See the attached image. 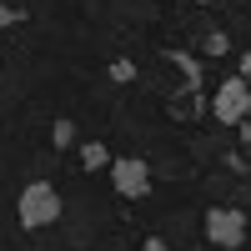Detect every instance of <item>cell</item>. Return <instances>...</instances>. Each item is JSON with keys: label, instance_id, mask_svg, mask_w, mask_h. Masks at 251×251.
I'll use <instances>...</instances> for the list:
<instances>
[{"label": "cell", "instance_id": "8fae6325", "mask_svg": "<svg viewBox=\"0 0 251 251\" xmlns=\"http://www.w3.org/2000/svg\"><path fill=\"white\" fill-rule=\"evenodd\" d=\"M241 80H251V55H241Z\"/></svg>", "mask_w": 251, "mask_h": 251}, {"label": "cell", "instance_id": "3957f363", "mask_svg": "<svg viewBox=\"0 0 251 251\" xmlns=\"http://www.w3.org/2000/svg\"><path fill=\"white\" fill-rule=\"evenodd\" d=\"M206 236H211V246H221V251H236L246 241V216L236 206H211V211H206Z\"/></svg>", "mask_w": 251, "mask_h": 251}, {"label": "cell", "instance_id": "7a4b0ae2", "mask_svg": "<svg viewBox=\"0 0 251 251\" xmlns=\"http://www.w3.org/2000/svg\"><path fill=\"white\" fill-rule=\"evenodd\" d=\"M111 186H116L126 201L151 196V166H146L141 156H116V161H111Z\"/></svg>", "mask_w": 251, "mask_h": 251}, {"label": "cell", "instance_id": "6da1fadb", "mask_svg": "<svg viewBox=\"0 0 251 251\" xmlns=\"http://www.w3.org/2000/svg\"><path fill=\"white\" fill-rule=\"evenodd\" d=\"M15 211H20V226H25V231H40V226L60 221V196H55V186H50V181H30L25 191H20V201H15Z\"/></svg>", "mask_w": 251, "mask_h": 251}, {"label": "cell", "instance_id": "5b68a950", "mask_svg": "<svg viewBox=\"0 0 251 251\" xmlns=\"http://www.w3.org/2000/svg\"><path fill=\"white\" fill-rule=\"evenodd\" d=\"M80 166H86V171H100V166H111V151L100 141H86L80 146Z\"/></svg>", "mask_w": 251, "mask_h": 251}, {"label": "cell", "instance_id": "30bf717a", "mask_svg": "<svg viewBox=\"0 0 251 251\" xmlns=\"http://www.w3.org/2000/svg\"><path fill=\"white\" fill-rule=\"evenodd\" d=\"M141 251H166V241H161V236H151V241H146Z\"/></svg>", "mask_w": 251, "mask_h": 251}, {"label": "cell", "instance_id": "9c48e42d", "mask_svg": "<svg viewBox=\"0 0 251 251\" xmlns=\"http://www.w3.org/2000/svg\"><path fill=\"white\" fill-rule=\"evenodd\" d=\"M15 20H20V10H15V5H0V30H10Z\"/></svg>", "mask_w": 251, "mask_h": 251}, {"label": "cell", "instance_id": "8992f818", "mask_svg": "<svg viewBox=\"0 0 251 251\" xmlns=\"http://www.w3.org/2000/svg\"><path fill=\"white\" fill-rule=\"evenodd\" d=\"M50 141H55V151H71V146H75V121L60 116V121L50 126Z\"/></svg>", "mask_w": 251, "mask_h": 251}, {"label": "cell", "instance_id": "277c9868", "mask_svg": "<svg viewBox=\"0 0 251 251\" xmlns=\"http://www.w3.org/2000/svg\"><path fill=\"white\" fill-rule=\"evenodd\" d=\"M211 111H216V121H226V126L246 121V111H251V80L226 75V80H221V91H216V100H211Z\"/></svg>", "mask_w": 251, "mask_h": 251}, {"label": "cell", "instance_id": "ba28073f", "mask_svg": "<svg viewBox=\"0 0 251 251\" xmlns=\"http://www.w3.org/2000/svg\"><path fill=\"white\" fill-rule=\"evenodd\" d=\"M226 46H231V40H226L221 30H216V35H206V50H211V55H226Z\"/></svg>", "mask_w": 251, "mask_h": 251}, {"label": "cell", "instance_id": "52a82bcc", "mask_svg": "<svg viewBox=\"0 0 251 251\" xmlns=\"http://www.w3.org/2000/svg\"><path fill=\"white\" fill-rule=\"evenodd\" d=\"M111 80H121V86H126V80H136V66H131V60H111Z\"/></svg>", "mask_w": 251, "mask_h": 251}]
</instances>
